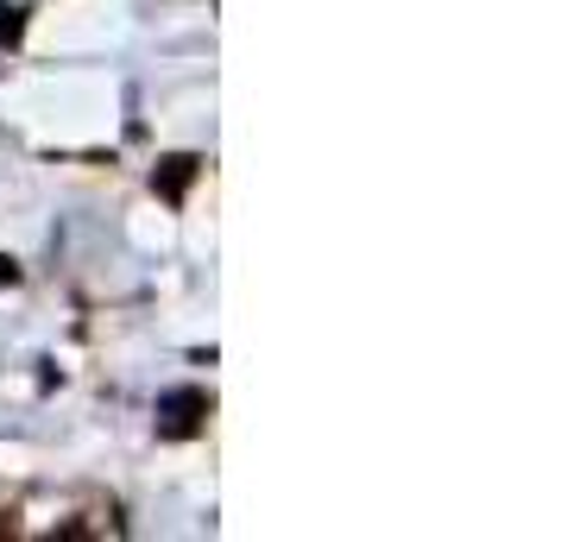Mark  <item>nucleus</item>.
Returning <instances> with one entry per match:
<instances>
[{
  "label": "nucleus",
  "mask_w": 561,
  "mask_h": 542,
  "mask_svg": "<svg viewBox=\"0 0 561 542\" xmlns=\"http://www.w3.org/2000/svg\"><path fill=\"white\" fill-rule=\"evenodd\" d=\"M203 416H208V391H196V385L164 391V397H158V436H164V441L196 436V429H203Z\"/></svg>",
  "instance_id": "nucleus-1"
},
{
  "label": "nucleus",
  "mask_w": 561,
  "mask_h": 542,
  "mask_svg": "<svg viewBox=\"0 0 561 542\" xmlns=\"http://www.w3.org/2000/svg\"><path fill=\"white\" fill-rule=\"evenodd\" d=\"M190 177H196V158L190 152H178V158H164V164H158V189H164V196H171V203H183V189H190Z\"/></svg>",
  "instance_id": "nucleus-2"
},
{
  "label": "nucleus",
  "mask_w": 561,
  "mask_h": 542,
  "mask_svg": "<svg viewBox=\"0 0 561 542\" xmlns=\"http://www.w3.org/2000/svg\"><path fill=\"white\" fill-rule=\"evenodd\" d=\"M20 13H26V7H0V45H20V32H26Z\"/></svg>",
  "instance_id": "nucleus-3"
},
{
  "label": "nucleus",
  "mask_w": 561,
  "mask_h": 542,
  "mask_svg": "<svg viewBox=\"0 0 561 542\" xmlns=\"http://www.w3.org/2000/svg\"><path fill=\"white\" fill-rule=\"evenodd\" d=\"M13 278H20V272H13V258H0V285H13Z\"/></svg>",
  "instance_id": "nucleus-4"
}]
</instances>
